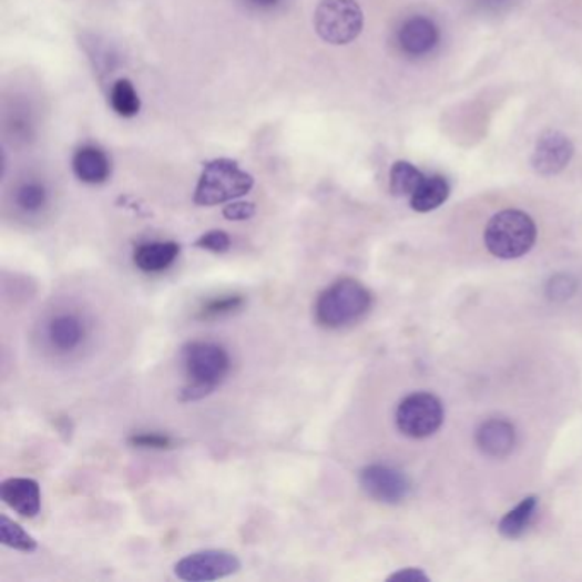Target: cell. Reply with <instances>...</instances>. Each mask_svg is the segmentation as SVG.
<instances>
[{"mask_svg": "<svg viewBox=\"0 0 582 582\" xmlns=\"http://www.w3.org/2000/svg\"><path fill=\"white\" fill-rule=\"evenodd\" d=\"M183 364L190 385L180 400L195 401L208 397L224 381L231 369L229 354L214 341H190L183 349Z\"/></svg>", "mask_w": 582, "mask_h": 582, "instance_id": "6da1fadb", "label": "cell"}, {"mask_svg": "<svg viewBox=\"0 0 582 582\" xmlns=\"http://www.w3.org/2000/svg\"><path fill=\"white\" fill-rule=\"evenodd\" d=\"M372 296L356 278H341L319 294L316 300V321L337 330L359 321L371 309Z\"/></svg>", "mask_w": 582, "mask_h": 582, "instance_id": "7a4b0ae2", "label": "cell"}, {"mask_svg": "<svg viewBox=\"0 0 582 582\" xmlns=\"http://www.w3.org/2000/svg\"><path fill=\"white\" fill-rule=\"evenodd\" d=\"M537 224L527 212L506 208L487 224L483 242L493 256L512 261L527 255L537 242Z\"/></svg>", "mask_w": 582, "mask_h": 582, "instance_id": "3957f363", "label": "cell"}, {"mask_svg": "<svg viewBox=\"0 0 582 582\" xmlns=\"http://www.w3.org/2000/svg\"><path fill=\"white\" fill-rule=\"evenodd\" d=\"M255 185V180L231 160H215L202 171L193 201L197 205L224 204L234 198L245 197Z\"/></svg>", "mask_w": 582, "mask_h": 582, "instance_id": "277c9868", "label": "cell"}, {"mask_svg": "<svg viewBox=\"0 0 582 582\" xmlns=\"http://www.w3.org/2000/svg\"><path fill=\"white\" fill-rule=\"evenodd\" d=\"M363 27V9L356 0H321L316 8V33L331 45H347L359 37Z\"/></svg>", "mask_w": 582, "mask_h": 582, "instance_id": "5b68a950", "label": "cell"}, {"mask_svg": "<svg viewBox=\"0 0 582 582\" xmlns=\"http://www.w3.org/2000/svg\"><path fill=\"white\" fill-rule=\"evenodd\" d=\"M442 422H445V407L435 395H408L398 405L397 427L407 438H429L438 432Z\"/></svg>", "mask_w": 582, "mask_h": 582, "instance_id": "8992f818", "label": "cell"}, {"mask_svg": "<svg viewBox=\"0 0 582 582\" xmlns=\"http://www.w3.org/2000/svg\"><path fill=\"white\" fill-rule=\"evenodd\" d=\"M242 562L234 553L226 550H202L183 557L175 565L176 578L190 582L217 581L236 574Z\"/></svg>", "mask_w": 582, "mask_h": 582, "instance_id": "52a82bcc", "label": "cell"}, {"mask_svg": "<svg viewBox=\"0 0 582 582\" xmlns=\"http://www.w3.org/2000/svg\"><path fill=\"white\" fill-rule=\"evenodd\" d=\"M360 487L369 498L382 504H400L410 493V482L400 470L386 464H369L359 476Z\"/></svg>", "mask_w": 582, "mask_h": 582, "instance_id": "ba28073f", "label": "cell"}, {"mask_svg": "<svg viewBox=\"0 0 582 582\" xmlns=\"http://www.w3.org/2000/svg\"><path fill=\"white\" fill-rule=\"evenodd\" d=\"M572 156H574V145L571 139L560 132L549 131L538 139L531 164L538 175L553 176L565 170Z\"/></svg>", "mask_w": 582, "mask_h": 582, "instance_id": "9c48e42d", "label": "cell"}, {"mask_svg": "<svg viewBox=\"0 0 582 582\" xmlns=\"http://www.w3.org/2000/svg\"><path fill=\"white\" fill-rule=\"evenodd\" d=\"M0 498L19 515L33 520L41 511L40 483L24 477H12L0 486Z\"/></svg>", "mask_w": 582, "mask_h": 582, "instance_id": "30bf717a", "label": "cell"}, {"mask_svg": "<svg viewBox=\"0 0 582 582\" xmlns=\"http://www.w3.org/2000/svg\"><path fill=\"white\" fill-rule=\"evenodd\" d=\"M439 31L430 19L416 16L405 21L398 33V43L408 55L422 57L438 45Z\"/></svg>", "mask_w": 582, "mask_h": 582, "instance_id": "8fae6325", "label": "cell"}, {"mask_svg": "<svg viewBox=\"0 0 582 582\" xmlns=\"http://www.w3.org/2000/svg\"><path fill=\"white\" fill-rule=\"evenodd\" d=\"M47 338L53 349L60 354L74 353L85 338L84 323L71 313L53 316L47 327Z\"/></svg>", "mask_w": 582, "mask_h": 582, "instance_id": "7c38bea8", "label": "cell"}, {"mask_svg": "<svg viewBox=\"0 0 582 582\" xmlns=\"http://www.w3.org/2000/svg\"><path fill=\"white\" fill-rule=\"evenodd\" d=\"M476 439L479 448L489 457L504 458L514 449L515 430L506 420H487L477 430Z\"/></svg>", "mask_w": 582, "mask_h": 582, "instance_id": "4fadbf2b", "label": "cell"}, {"mask_svg": "<svg viewBox=\"0 0 582 582\" xmlns=\"http://www.w3.org/2000/svg\"><path fill=\"white\" fill-rule=\"evenodd\" d=\"M72 167H74L75 176L88 185H100L106 182L112 171L106 154L94 145L79 149L72 161Z\"/></svg>", "mask_w": 582, "mask_h": 582, "instance_id": "5bb4252c", "label": "cell"}, {"mask_svg": "<svg viewBox=\"0 0 582 582\" xmlns=\"http://www.w3.org/2000/svg\"><path fill=\"white\" fill-rule=\"evenodd\" d=\"M178 255L180 246L175 242L147 243L135 249L134 264L145 274H157L175 264Z\"/></svg>", "mask_w": 582, "mask_h": 582, "instance_id": "9a60e30c", "label": "cell"}, {"mask_svg": "<svg viewBox=\"0 0 582 582\" xmlns=\"http://www.w3.org/2000/svg\"><path fill=\"white\" fill-rule=\"evenodd\" d=\"M449 193H451V188H449L448 180L445 176H426L422 185L410 197V207L413 211L422 212V214L423 212L436 211L448 201Z\"/></svg>", "mask_w": 582, "mask_h": 582, "instance_id": "2e32d148", "label": "cell"}, {"mask_svg": "<svg viewBox=\"0 0 582 582\" xmlns=\"http://www.w3.org/2000/svg\"><path fill=\"white\" fill-rule=\"evenodd\" d=\"M538 499L534 496L523 499L520 504L515 506L512 511L502 518L499 523V533L509 540H515V538L523 537L524 531L530 527L533 521L534 512H537Z\"/></svg>", "mask_w": 582, "mask_h": 582, "instance_id": "e0dca14e", "label": "cell"}, {"mask_svg": "<svg viewBox=\"0 0 582 582\" xmlns=\"http://www.w3.org/2000/svg\"><path fill=\"white\" fill-rule=\"evenodd\" d=\"M426 175L422 171L417 170L412 163L407 161H397L391 167L390 190L395 197H412L420 185H422Z\"/></svg>", "mask_w": 582, "mask_h": 582, "instance_id": "ac0fdd59", "label": "cell"}, {"mask_svg": "<svg viewBox=\"0 0 582 582\" xmlns=\"http://www.w3.org/2000/svg\"><path fill=\"white\" fill-rule=\"evenodd\" d=\"M110 103H112L116 115L123 116V119H132L141 110L137 91L129 79H120L113 84Z\"/></svg>", "mask_w": 582, "mask_h": 582, "instance_id": "d6986e66", "label": "cell"}, {"mask_svg": "<svg viewBox=\"0 0 582 582\" xmlns=\"http://www.w3.org/2000/svg\"><path fill=\"white\" fill-rule=\"evenodd\" d=\"M0 542L19 552L31 553L38 549L37 540L30 533L19 527L16 521L9 520L8 515H0Z\"/></svg>", "mask_w": 582, "mask_h": 582, "instance_id": "ffe728a7", "label": "cell"}, {"mask_svg": "<svg viewBox=\"0 0 582 582\" xmlns=\"http://www.w3.org/2000/svg\"><path fill=\"white\" fill-rule=\"evenodd\" d=\"M47 198L49 195H47L45 186L40 183H24L16 193V204L28 214H34L45 207Z\"/></svg>", "mask_w": 582, "mask_h": 582, "instance_id": "44dd1931", "label": "cell"}, {"mask_svg": "<svg viewBox=\"0 0 582 582\" xmlns=\"http://www.w3.org/2000/svg\"><path fill=\"white\" fill-rule=\"evenodd\" d=\"M243 303H245V299H243L242 296H238V294L215 297V299L207 300V303L202 306L201 313H198V318L212 319L217 318V316L229 315V313L242 308Z\"/></svg>", "mask_w": 582, "mask_h": 582, "instance_id": "7402d4cb", "label": "cell"}, {"mask_svg": "<svg viewBox=\"0 0 582 582\" xmlns=\"http://www.w3.org/2000/svg\"><path fill=\"white\" fill-rule=\"evenodd\" d=\"M195 246L201 249H207V252L217 253V255H223V253L229 252L231 248L229 234L219 229L208 231V233H205L204 236H201V238L195 242Z\"/></svg>", "mask_w": 582, "mask_h": 582, "instance_id": "603a6c76", "label": "cell"}, {"mask_svg": "<svg viewBox=\"0 0 582 582\" xmlns=\"http://www.w3.org/2000/svg\"><path fill=\"white\" fill-rule=\"evenodd\" d=\"M134 448L141 449H170L173 448V439L170 436L156 435V432H145V435H135L129 439Z\"/></svg>", "mask_w": 582, "mask_h": 582, "instance_id": "cb8c5ba5", "label": "cell"}, {"mask_svg": "<svg viewBox=\"0 0 582 582\" xmlns=\"http://www.w3.org/2000/svg\"><path fill=\"white\" fill-rule=\"evenodd\" d=\"M255 212L256 207L252 202H234L224 208L223 214L227 221H246L252 219Z\"/></svg>", "mask_w": 582, "mask_h": 582, "instance_id": "d4e9b609", "label": "cell"}, {"mask_svg": "<svg viewBox=\"0 0 582 582\" xmlns=\"http://www.w3.org/2000/svg\"><path fill=\"white\" fill-rule=\"evenodd\" d=\"M388 581H398V582H429L427 574H423L420 569H404V571L395 572L388 578Z\"/></svg>", "mask_w": 582, "mask_h": 582, "instance_id": "484cf974", "label": "cell"}, {"mask_svg": "<svg viewBox=\"0 0 582 582\" xmlns=\"http://www.w3.org/2000/svg\"><path fill=\"white\" fill-rule=\"evenodd\" d=\"M550 297H569L572 294V290H574V283H572L571 278L562 277V283H560L559 277L553 278L552 283H550Z\"/></svg>", "mask_w": 582, "mask_h": 582, "instance_id": "4316f807", "label": "cell"}, {"mask_svg": "<svg viewBox=\"0 0 582 582\" xmlns=\"http://www.w3.org/2000/svg\"><path fill=\"white\" fill-rule=\"evenodd\" d=\"M252 4H255L256 8H274L275 4H278L280 0H249Z\"/></svg>", "mask_w": 582, "mask_h": 582, "instance_id": "83f0119b", "label": "cell"}]
</instances>
